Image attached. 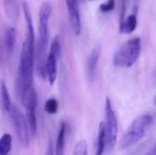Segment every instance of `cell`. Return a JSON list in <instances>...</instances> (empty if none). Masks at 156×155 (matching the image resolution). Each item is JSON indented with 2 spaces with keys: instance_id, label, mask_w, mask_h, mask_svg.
<instances>
[{
  "instance_id": "24",
  "label": "cell",
  "mask_w": 156,
  "mask_h": 155,
  "mask_svg": "<svg viewBox=\"0 0 156 155\" xmlns=\"http://www.w3.org/2000/svg\"><path fill=\"white\" fill-rule=\"evenodd\" d=\"M84 1H91V0H84Z\"/></svg>"
},
{
  "instance_id": "17",
  "label": "cell",
  "mask_w": 156,
  "mask_h": 155,
  "mask_svg": "<svg viewBox=\"0 0 156 155\" xmlns=\"http://www.w3.org/2000/svg\"><path fill=\"white\" fill-rule=\"evenodd\" d=\"M45 111L48 114H56L58 109V100L54 98L48 99L45 103Z\"/></svg>"
},
{
  "instance_id": "15",
  "label": "cell",
  "mask_w": 156,
  "mask_h": 155,
  "mask_svg": "<svg viewBox=\"0 0 156 155\" xmlns=\"http://www.w3.org/2000/svg\"><path fill=\"white\" fill-rule=\"evenodd\" d=\"M12 147V136L9 133H4L0 138V155H7Z\"/></svg>"
},
{
  "instance_id": "19",
  "label": "cell",
  "mask_w": 156,
  "mask_h": 155,
  "mask_svg": "<svg viewBox=\"0 0 156 155\" xmlns=\"http://www.w3.org/2000/svg\"><path fill=\"white\" fill-rule=\"evenodd\" d=\"M115 7V0H107L100 5V10L102 13H108L114 9Z\"/></svg>"
},
{
  "instance_id": "16",
  "label": "cell",
  "mask_w": 156,
  "mask_h": 155,
  "mask_svg": "<svg viewBox=\"0 0 156 155\" xmlns=\"http://www.w3.org/2000/svg\"><path fill=\"white\" fill-rule=\"evenodd\" d=\"M72 155H88V144L85 140H81L76 143Z\"/></svg>"
},
{
  "instance_id": "13",
  "label": "cell",
  "mask_w": 156,
  "mask_h": 155,
  "mask_svg": "<svg viewBox=\"0 0 156 155\" xmlns=\"http://www.w3.org/2000/svg\"><path fill=\"white\" fill-rule=\"evenodd\" d=\"M16 29L14 27H9L5 30V38H4V46L6 55H11L13 53V50L15 48L16 44Z\"/></svg>"
},
{
  "instance_id": "5",
  "label": "cell",
  "mask_w": 156,
  "mask_h": 155,
  "mask_svg": "<svg viewBox=\"0 0 156 155\" xmlns=\"http://www.w3.org/2000/svg\"><path fill=\"white\" fill-rule=\"evenodd\" d=\"M61 56V41L59 36H56L52 40L50 50L45 62V74L50 85H53L58 76V61Z\"/></svg>"
},
{
  "instance_id": "8",
  "label": "cell",
  "mask_w": 156,
  "mask_h": 155,
  "mask_svg": "<svg viewBox=\"0 0 156 155\" xmlns=\"http://www.w3.org/2000/svg\"><path fill=\"white\" fill-rule=\"evenodd\" d=\"M69 17L70 21V26L73 33L76 36H80L81 32V21H80V14L79 10L78 1L77 0H66Z\"/></svg>"
},
{
  "instance_id": "11",
  "label": "cell",
  "mask_w": 156,
  "mask_h": 155,
  "mask_svg": "<svg viewBox=\"0 0 156 155\" xmlns=\"http://www.w3.org/2000/svg\"><path fill=\"white\" fill-rule=\"evenodd\" d=\"M105 150H107V138H106L105 123L101 122V124L99 126V132H98V138H97L95 155H103Z\"/></svg>"
},
{
  "instance_id": "6",
  "label": "cell",
  "mask_w": 156,
  "mask_h": 155,
  "mask_svg": "<svg viewBox=\"0 0 156 155\" xmlns=\"http://www.w3.org/2000/svg\"><path fill=\"white\" fill-rule=\"evenodd\" d=\"M105 130L107 138V150L112 152L117 143L118 136V121L113 111L112 102L109 98L105 101Z\"/></svg>"
},
{
  "instance_id": "23",
  "label": "cell",
  "mask_w": 156,
  "mask_h": 155,
  "mask_svg": "<svg viewBox=\"0 0 156 155\" xmlns=\"http://www.w3.org/2000/svg\"><path fill=\"white\" fill-rule=\"evenodd\" d=\"M154 105L156 106V97L154 98Z\"/></svg>"
},
{
  "instance_id": "3",
  "label": "cell",
  "mask_w": 156,
  "mask_h": 155,
  "mask_svg": "<svg viewBox=\"0 0 156 155\" xmlns=\"http://www.w3.org/2000/svg\"><path fill=\"white\" fill-rule=\"evenodd\" d=\"M153 122L154 118L151 114H144L136 118L122 136L120 148L122 150H127L137 144L144 137Z\"/></svg>"
},
{
  "instance_id": "18",
  "label": "cell",
  "mask_w": 156,
  "mask_h": 155,
  "mask_svg": "<svg viewBox=\"0 0 156 155\" xmlns=\"http://www.w3.org/2000/svg\"><path fill=\"white\" fill-rule=\"evenodd\" d=\"M5 10H7V13L9 16H16V0H4Z\"/></svg>"
},
{
  "instance_id": "21",
  "label": "cell",
  "mask_w": 156,
  "mask_h": 155,
  "mask_svg": "<svg viewBox=\"0 0 156 155\" xmlns=\"http://www.w3.org/2000/svg\"><path fill=\"white\" fill-rule=\"evenodd\" d=\"M146 155H156V143L149 150V152L146 153Z\"/></svg>"
},
{
  "instance_id": "4",
  "label": "cell",
  "mask_w": 156,
  "mask_h": 155,
  "mask_svg": "<svg viewBox=\"0 0 156 155\" xmlns=\"http://www.w3.org/2000/svg\"><path fill=\"white\" fill-rule=\"evenodd\" d=\"M142 51V41L140 37H133L126 41L115 53L113 64L116 67H132L139 58Z\"/></svg>"
},
{
  "instance_id": "2",
  "label": "cell",
  "mask_w": 156,
  "mask_h": 155,
  "mask_svg": "<svg viewBox=\"0 0 156 155\" xmlns=\"http://www.w3.org/2000/svg\"><path fill=\"white\" fill-rule=\"evenodd\" d=\"M52 13V6L48 2H45L40 5L38 12V40H37V70L42 79H46L45 62L47 58V49L49 39V18Z\"/></svg>"
},
{
  "instance_id": "7",
  "label": "cell",
  "mask_w": 156,
  "mask_h": 155,
  "mask_svg": "<svg viewBox=\"0 0 156 155\" xmlns=\"http://www.w3.org/2000/svg\"><path fill=\"white\" fill-rule=\"evenodd\" d=\"M12 120L14 124L17 138L20 143L24 147H28L29 145V136H28V124L27 122L26 116L22 113V111L16 107L13 106L10 113L8 114Z\"/></svg>"
},
{
  "instance_id": "12",
  "label": "cell",
  "mask_w": 156,
  "mask_h": 155,
  "mask_svg": "<svg viewBox=\"0 0 156 155\" xmlns=\"http://www.w3.org/2000/svg\"><path fill=\"white\" fill-rule=\"evenodd\" d=\"M66 132H67V124L62 122L59 127V131L57 137L55 153L56 155H63L65 153V143H66Z\"/></svg>"
},
{
  "instance_id": "1",
  "label": "cell",
  "mask_w": 156,
  "mask_h": 155,
  "mask_svg": "<svg viewBox=\"0 0 156 155\" xmlns=\"http://www.w3.org/2000/svg\"><path fill=\"white\" fill-rule=\"evenodd\" d=\"M25 22L26 38L22 45L16 77V90L20 97L24 92L34 88V64H35V32L29 6L27 2L22 4Z\"/></svg>"
},
{
  "instance_id": "22",
  "label": "cell",
  "mask_w": 156,
  "mask_h": 155,
  "mask_svg": "<svg viewBox=\"0 0 156 155\" xmlns=\"http://www.w3.org/2000/svg\"><path fill=\"white\" fill-rule=\"evenodd\" d=\"M133 1H134V3H135V4H138L141 0H133Z\"/></svg>"
},
{
  "instance_id": "9",
  "label": "cell",
  "mask_w": 156,
  "mask_h": 155,
  "mask_svg": "<svg viewBox=\"0 0 156 155\" xmlns=\"http://www.w3.org/2000/svg\"><path fill=\"white\" fill-rule=\"evenodd\" d=\"M101 57V47H96L90 54L87 60V75L90 81H92L96 76L99 59Z\"/></svg>"
},
{
  "instance_id": "20",
  "label": "cell",
  "mask_w": 156,
  "mask_h": 155,
  "mask_svg": "<svg viewBox=\"0 0 156 155\" xmlns=\"http://www.w3.org/2000/svg\"><path fill=\"white\" fill-rule=\"evenodd\" d=\"M45 155H54V148H53V144L51 143V141L48 143V148H47V152Z\"/></svg>"
},
{
  "instance_id": "14",
  "label": "cell",
  "mask_w": 156,
  "mask_h": 155,
  "mask_svg": "<svg viewBox=\"0 0 156 155\" xmlns=\"http://www.w3.org/2000/svg\"><path fill=\"white\" fill-rule=\"evenodd\" d=\"M137 24H138V20H137L136 14L135 13L131 14L122 23L121 27H120V31L123 34H131L136 29Z\"/></svg>"
},
{
  "instance_id": "10",
  "label": "cell",
  "mask_w": 156,
  "mask_h": 155,
  "mask_svg": "<svg viewBox=\"0 0 156 155\" xmlns=\"http://www.w3.org/2000/svg\"><path fill=\"white\" fill-rule=\"evenodd\" d=\"M0 100H1V105L3 110L5 111V112L9 114L14 105L11 101L9 91L4 80H1L0 82Z\"/></svg>"
}]
</instances>
